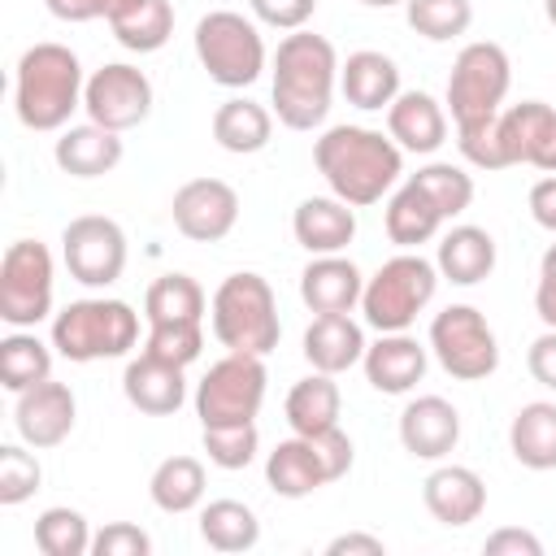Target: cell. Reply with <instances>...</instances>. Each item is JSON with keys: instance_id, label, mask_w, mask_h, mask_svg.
<instances>
[{"instance_id": "cell-28", "label": "cell", "mask_w": 556, "mask_h": 556, "mask_svg": "<svg viewBox=\"0 0 556 556\" xmlns=\"http://www.w3.org/2000/svg\"><path fill=\"white\" fill-rule=\"evenodd\" d=\"M339 408H343V395H339L334 374L313 369L308 378H300L287 391V426L295 434H326V430H334L339 426Z\"/></svg>"}, {"instance_id": "cell-43", "label": "cell", "mask_w": 556, "mask_h": 556, "mask_svg": "<svg viewBox=\"0 0 556 556\" xmlns=\"http://www.w3.org/2000/svg\"><path fill=\"white\" fill-rule=\"evenodd\" d=\"M456 148L473 169H508V156H504V143H500V113L456 126Z\"/></svg>"}, {"instance_id": "cell-3", "label": "cell", "mask_w": 556, "mask_h": 556, "mask_svg": "<svg viewBox=\"0 0 556 556\" xmlns=\"http://www.w3.org/2000/svg\"><path fill=\"white\" fill-rule=\"evenodd\" d=\"M83 65L65 43H30L13 70V109L26 130H65L70 113L83 109Z\"/></svg>"}, {"instance_id": "cell-29", "label": "cell", "mask_w": 556, "mask_h": 556, "mask_svg": "<svg viewBox=\"0 0 556 556\" xmlns=\"http://www.w3.org/2000/svg\"><path fill=\"white\" fill-rule=\"evenodd\" d=\"M274 135V113L248 96H235V100H222L217 113H213V139L217 148L235 152V156H252L269 143Z\"/></svg>"}, {"instance_id": "cell-8", "label": "cell", "mask_w": 556, "mask_h": 556, "mask_svg": "<svg viewBox=\"0 0 556 556\" xmlns=\"http://www.w3.org/2000/svg\"><path fill=\"white\" fill-rule=\"evenodd\" d=\"M508 83H513V65H508V52L500 43H491V39L465 43L452 61V74H447L452 122L465 126V122L495 117L504 96H508Z\"/></svg>"}, {"instance_id": "cell-50", "label": "cell", "mask_w": 556, "mask_h": 556, "mask_svg": "<svg viewBox=\"0 0 556 556\" xmlns=\"http://www.w3.org/2000/svg\"><path fill=\"white\" fill-rule=\"evenodd\" d=\"M526 365H530V378L547 391H556V330H543L530 352H526Z\"/></svg>"}, {"instance_id": "cell-47", "label": "cell", "mask_w": 556, "mask_h": 556, "mask_svg": "<svg viewBox=\"0 0 556 556\" xmlns=\"http://www.w3.org/2000/svg\"><path fill=\"white\" fill-rule=\"evenodd\" d=\"M48 4V13L56 17V22H96V17H117L130 0H43Z\"/></svg>"}, {"instance_id": "cell-31", "label": "cell", "mask_w": 556, "mask_h": 556, "mask_svg": "<svg viewBox=\"0 0 556 556\" xmlns=\"http://www.w3.org/2000/svg\"><path fill=\"white\" fill-rule=\"evenodd\" d=\"M508 447L526 469H556V404L534 400L521 404L513 426H508Z\"/></svg>"}, {"instance_id": "cell-40", "label": "cell", "mask_w": 556, "mask_h": 556, "mask_svg": "<svg viewBox=\"0 0 556 556\" xmlns=\"http://www.w3.org/2000/svg\"><path fill=\"white\" fill-rule=\"evenodd\" d=\"M413 182L439 204V213L452 222V217H460L469 204H473V178L460 169V165H452V161H430V165H421L417 174H413Z\"/></svg>"}, {"instance_id": "cell-30", "label": "cell", "mask_w": 556, "mask_h": 556, "mask_svg": "<svg viewBox=\"0 0 556 556\" xmlns=\"http://www.w3.org/2000/svg\"><path fill=\"white\" fill-rule=\"evenodd\" d=\"M447 217L439 213V204L408 178L391 200H387V239L391 243H400L404 252L408 248H421V243H430L434 235H439V226H443Z\"/></svg>"}, {"instance_id": "cell-48", "label": "cell", "mask_w": 556, "mask_h": 556, "mask_svg": "<svg viewBox=\"0 0 556 556\" xmlns=\"http://www.w3.org/2000/svg\"><path fill=\"white\" fill-rule=\"evenodd\" d=\"M482 552H486V556H543V543H539V534H530V530L504 526V530L486 534Z\"/></svg>"}, {"instance_id": "cell-14", "label": "cell", "mask_w": 556, "mask_h": 556, "mask_svg": "<svg viewBox=\"0 0 556 556\" xmlns=\"http://www.w3.org/2000/svg\"><path fill=\"white\" fill-rule=\"evenodd\" d=\"M169 217L191 243H217L239 222V191L222 178H191L174 191Z\"/></svg>"}, {"instance_id": "cell-2", "label": "cell", "mask_w": 556, "mask_h": 556, "mask_svg": "<svg viewBox=\"0 0 556 556\" xmlns=\"http://www.w3.org/2000/svg\"><path fill=\"white\" fill-rule=\"evenodd\" d=\"M339 83V52L326 35L291 30L274 52V113L287 130L326 122Z\"/></svg>"}, {"instance_id": "cell-41", "label": "cell", "mask_w": 556, "mask_h": 556, "mask_svg": "<svg viewBox=\"0 0 556 556\" xmlns=\"http://www.w3.org/2000/svg\"><path fill=\"white\" fill-rule=\"evenodd\" d=\"M200 443L217 469H248L256 460L261 434H256V421H235V426H204Z\"/></svg>"}, {"instance_id": "cell-5", "label": "cell", "mask_w": 556, "mask_h": 556, "mask_svg": "<svg viewBox=\"0 0 556 556\" xmlns=\"http://www.w3.org/2000/svg\"><path fill=\"white\" fill-rule=\"evenodd\" d=\"M139 343V313L126 300H74L52 317V348L74 361H113Z\"/></svg>"}, {"instance_id": "cell-10", "label": "cell", "mask_w": 556, "mask_h": 556, "mask_svg": "<svg viewBox=\"0 0 556 556\" xmlns=\"http://www.w3.org/2000/svg\"><path fill=\"white\" fill-rule=\"evenodd\" d=\"M430 352L456 382H482L500 369V343L473 304H447L430 321Z\"/></svg>"}, {"instance_id": "cell-1", "label": "cell", "mask_w": 556, "mask_h": 556, "mask_svg": "<svg viewBox=\"0 0 556 556\" xmlns=\"http://www.w3.org/2000/svg\"><path fill=\"white\" fill-rule=\"evenodd\" d=\"M313 161L330 195H339L352 208L378 204L404 174V148L391 135L369 130V126H348V122L330 126L313 143Z\"/></svg>"}, {"instance_id": "cell-24", "label": "cell", "mask_w": 556, "mask_h": 556, "mask_svg": "<svg viewBox=\"0 0 556 556\" xmlns=\"http://www.w3.org/2000/svg\"><path fill=\"white\" fill-rule=\"evenodd\" d=\"M265 482H269L274 495H282V500H304V495H313L317 486H326L330 473H326V460H321L317 443H313L308 434H291V439H282V443L265 456Z\"/></svg>"}, {"instance_id": "cell-13", "label": "cell", "mask_w": 556, "mask_h": 556, "mask_svg": "<svg viewBox=\"0 0 556 556\" xmlns=\"http://www.w3.org/2000/svg\"><path fill=\"white\" fill-rule=\"evenodd\" d=\"M83 109L87 122L104 126V130H135L148 113H152V83L143 70L126 65V61H109L87 78L83 91Z\"/></svg>"}, {"instance_id": "cell-53", "label": "cell", "mask_w": 556, "mask_h": 556, "mask_svg": "<svg viewBox=\"0 0 556 556\" xmlns=\"http://www.w3.org/2000/svg\"><path fill=\"white\" fill-rule=\"evenodd\" d=\"M530 165L543 169V174H556V113H552V122H547V130H543V139H539Z\"/></svg>"}, {"instance_id": "cell-7", "label": "cell", "mask_w": 556, "mask_h": 556, "mask_svg": "<svg viewBox=\"0 0 556 556\" xmlns=\"http://www.w3.org/2000/svg\"><path fill=\"white\" fill-rule=\"evenodd\" d=\"M195 56L204 65V74L217 87H252L265 70V39L256 30V22H248L235 9H213L195 22Z\"/></svg>"}, {"instance_id": "cell-52", "label": "cell", "mask_w": 556, "mask_h": 556, "mask_svg": "<svg viewBox=\"0 0 556 556\" xmlns=\"http://www.w3.org/2000/svg\"><path fill=\"white\" fill-rule=\"evenodd\" d=\"M382 552H387V543L378 534H361V530L326 543V556H382Z\"/></svg>"}, {"instance_id": "cell-46", "label": "cell", "mask_w": 556, "mask_h": 556, "mask_svg": "<svg viewBox=\"0 0 556 556\" xmlns=\"http://www.w3.org/2000/svg\"><path fill=\"white\" fill-rule=\"evenodd\" d=\"M248 9L274 30H304V22L317 13V0H248Z\"/></svg>"}, {"instance_id": "cell-37", "label": "cell", "mask_w": 556, "mask_h": 556, "mask_svg": "<svg viewBox=\"0 0 556 556\" xmlns=\"http://www.w3.org/2000/svg\"><path fill=\"white\" fill-rule=\"evenodd\" d=\"M552 113L556 109L543 104V100H521V104L500 109V143H504L508 165H530V156H534V148H539Z\"/></svg>"}, {"instance_id": "cell-44", "label": "cell", "mask_w": 556, "mask_h": 556, "mask_svg": "<svg viewBox=\"0 0 556 556\" xmlns=\"http://www.w3.org/2000/svg\"><path fill=\"white\" fill-rule=\"evenodd\" d=\"M204 348V321H174V326H148V339H143V352L161 356V361H174V365H191Z\"/></svg>"}, {"instance_id": "cell-20", "label": "cell", "mask_w": 556, "mask_h": 556, "mask_svg": "<svg viewBox=\"0 0 556 556\" xmlns=\"http://www.w3.org/2000/svg\"><path fill=\"white\" fill-rule=\"evenodd\" d=\"M387 135L417 156H430L447 143V113L430 91H400L387 104Z\"/></svg>"}, {"instance_id": "cell-34", "label": "cell", "mask_w": 556, "mask_h": 556, "mask_svg": "<svg viewBox=\"0 0 556 556\" xmlns=\"http://www.w3.org/2000/svg\"><path fill=\"white\" fill-rule=\"evenodd\" d=\"M204 287L191 274H161L143 295L148 326H174V321H204Z\"/></svg>"}, {"instance_id": "cell-6", "label": "cell", "mask_w": 556, "mask_h": 556, "mask_svg": "<svg viewBox=\"0 0 556 556\" xmlns=\"http://www.w3.org/2000/svg\"><path fill=\"white\" fill-rule=\"evenodd\" d=\"M434 291H439V265L426 261L421 252H400V256L382 261L374 269V278H365L361 313L378 334L408 330L417 321V313L434 300Z\"/></svg>"}, {"instance_id": "cell-35", "label": "cell", "mask_w": 556, "mask_h": 556, "mask_svg": "<svg viewBox=\"0 0 556 556\" xmlns=\"http://www.w3.org/2000/svg\"><path fill=\"white\" fill-rule=\"evenodd\" d=\"M200 539L213 552H252L261 543V521L239 500H213L200 508Z\"/></svg>"}, {"instance_id": "cell-32", "label": "cell", "mask_w": 556, "mask_h": 556, "mask_svg": "<svg viewBox=\"0 0 556 556\" xmlns=\"http://www.w3.org/2000/svg\"><path fill=\"white\" fill-rule=\"evenodd\" d=\"M148 495H152V504H156L161 513H169V517L200 508V500H204V465H200L195 456H165V460L152 469Z\"/></svg>"}, {"instance_id": "cell-4", "label": "cell", "mask_w": 556, "mask_h": 556, "mask_svg": "<svg viewBox=\"0 0 556 556\" xmlns=\"http://www.w3.org/2000/svg\"><path fill=\"white\" fill-rule=\"evenodd\" d=\"M208 317H213V339L226 352L269 356L278 348V334H282L278 300H274V287L252 269L222 278V287L213 291Z\"/></svg>"}, {"instance_id": "cell-16", "label": "cell", "mask_w": 556, "mask_h": 556, "mask_svg": "<svg viewBox=\"0 0 556 556\" xmlns=\"http://www.w3.org/2000/svg\"><path fill=\"white\" fill-rule=\"evenodd\" d=\"M400 443L417 460H443L460 443V413L443 395H417L400 413Z\"/></svg>"}, {"instance_id": "cell-19", "label": "cell", "mask_w": 556, "mask_h": 556, "mask_svg": "<svg viewBox=\"0 0 556 556\" xmlns=\"http://www.w3.org/2000/svg\"><path fill=\"white\" fill-rule=\"evenodd\" d=\"M122 391H126L130 408H139L148 417H169L187 400V378H182V365L139 352L122 374Z\"/></svg>"}, {"instance_id": "cell-15", "label": "cell", "mask_w": 556, "mask_h": 556, "mask_svg": "<svg viewBox=\"0 0 556 556\" xmlns=\"http://www.w3.org/2000/svg\"><path fill=\"white\" fill-rule=\"evenodd\" d=\"M74 417H78L74 391L65 382H52V378L26 387L17 395V404H13V426H17L22 443L35 447V452L65 443L70 430H74Z\"/></svg>"}, {"instance_id": "cell-12", "label": "cell", "mask_w": 556, "mask_h": 556, "mask_svg": "<svg viewBox=\"0 0 556 556\" xmlns=\"http://www.w3.org/2000/svg\"><path fill=\"white\" fill-rule=\"evenodd\" d=\"M61 256L74 282L113 287L126 269V230L113 217L83 213L61 230Z\"/></svg>"}, {"instance_id": "cell-36", "label": "cell", "mask_w": 556, "mask_h": 556, "mask_svg": "<svg viewBox=\"0 0 556 556\" xmlns=\"http://www.w3.org/2000/svg\"><path fill=\"white\" fill-rule=\"evenodd\" d=\"M43 378H52V348L30 330L4 334L0 339V382H4V391L22 395L26 387H35Z\"/></svg>"}, {"instance_id": "cell-55", "label": "cell", "mask_w": 556, "mask_h": 556, "mask_svg": "<svg viewBox=\"0 0 556 556\" xmlns=\"http://www.w3.org/2000/svg\"><path fill=\"white\" fill-rule=\"evenodd\" d=\"M547 22L556 26V0H547Z\"/></svg>"}, {"instance_id": "cell-51", "label": "cell", "mask_w": 556, "mask_h": 556, "mask_svg": "<svg viewBox=\"0 0 556 556\" xmlns=\"http://www.w3.org/2000/svg\"><path fill=\"white\" fill-rule=\"evenodd\" d=\"M530 217H534L543 230L556 235V174H547V178H539V182L530 187Z\"/></svg>"}, {"instance_id": "cell-17", "label": "cell", "mask_w": 556, "mask_h": 556, "mask_svg": "<svg viewBox=\"0 0 556 556\" xmlns=\"http://www.w3.org/2000/svg\"><path fill=\"white\" fill-rule=\"evenodd\" d=\"M291 235L308 256H330L356 239V213L339 195H308L291 213Z\"/></svg>"}, {"instance_id": "cell-18", "label": "cell", "mask_w": 556, "mask_h": 556, "mask_svg": "<svg viewBox=\"0 0 556 556\" xmlns=\"http://www.w3.org/2000/svg\"><path fill=\"white\" fill-rule=\"evenodd\" d=\"M365 365V382L382 395H404L426 378V348L408 334V330H391L378 343L365 348L361 356Z\"/></svg>"}, {"instance_id": "cell-11", "label": "cell", "mask_w": 556, "mask_h": 556, "mask_svg": "<svg viewBox=\"0 0 556 556\" xmlns=\"http://www.w3.org/2000/svg\"><path fill=\"white\" fill-rule=\"evenodd\" d=\"M52 313V252L39 239H17L0 261V321L30 330Z\"/></svg>"}, {"instance_id": "cell-39", "label": "cell", "mask_w": 556, "mask_h": 556, "mask_svg": "<svg viewBox=\"0 0 556 556\" xmlns=\"http://www.w3.org/2000/svg\"><path fill=\"white\" fill-rule=\"evenodd\" d=\"M404 17H408V26L421 39L447 43V39H456V35L469 30L473 4L469 0H404Z\"/></svg>"}, {"instance_id": "cell-54", "label": "cell", "mask_w": 556, "mask_h": 556, "mask_svg": "<svg viewBox=\"0 0 556 556\" xmlns=\"http://www.w3.org/2000/svg\"><path fill=\"white\" fill-rule=\"evenodd\" d=\"M361 4H369V9H391V4H404V0H361Z\"/></svg>"}, {"instance_id": "cell-42", "label": "cell", "mask_w": 556, "mask_h": 556, "mask_svg": "<svg viewBox=\"0 0 556 556\" xmlns=\"http://www.w3.org/2000/svg\"><path fill=\"white\" fill-rule=\"evenodd\" d=\"M39 482H43L39 460H35L26 447L4 443V447H0V504H4V508L26 504V500L39 491Z\"/></svg>"}, {"instance_id": "cell-21", "label": "cell", "mask_w": 556, "mask_h": 556, "mask_svg": "<svg viewBox=\"0 0 556 556\" xmlns=\"http://www.w3.org/2000/svg\"><path fill=\"white\" fill-rule=\"evenodd\" d=\"M421 500H426V508H430L434 521H443V526H469L486 508V482L469 465H439L421 482Z\"/></svg>"}, {"instance_id": "cell-22", "label": "cell", "mask_w": 556, "mask_h": 556, "mask_svg": "<svg viewBox=\"0 0 556 556\" xmlns=\"http://www.w3.org/2000/svg\"><path fill=\"white\" fill-rule=\"evenodd\" d=\"M361 291H365L361 269L339 252L313 256L300 274V300L313 313H352L361 304Z\"/></svg>"}, {"instance_id": "cell-23", "label": "cell", "mask_w": 556, "mask_h": 556, "mask_svg": "<svg viewBox=\"0 0 556 556\" xmlns=\"http://www.w3.org/2000/svg\"><path fill=\"white\" fill-rule=\"evenodd\" d=\"M365 330L352 313H317L304 330V361L321 374H343L365 356Z\"/></svg>"}, {"instance_id": "cell-38", "label": "cell", "mask_w": 556, "mask_h": 556, "mask_svg": "<svg viewBox=\"0 0 556 556\" xmlns=\"http://www.w3.org/2000/svg\"><path fill=\"white\" fill-rule=\"evenodd\" d=\"M91 539L96 534H91V526H87V517L78 508L56 504V508H43L35 517V547L43 556H87Z\"/></svg>"}, {"instance_id": "cell-9", "label": "cell", "mask_w": 556, "mask_h": 556, "mask_svg": "<svg viewBox=\"0 0 556 556\" xmlns=\"http://www.w3.org/2000/svg\"><path fill=\"white\" fill-rule=\"evenodd\" d=\"M265 356L248 352H226L217 365L195 387V417L200 426H235V421H256L265 404Z\"/></svg>"}, {"instance_id": "cell-25", "label": "cell", "mask_w": 556, "mask_h": 556, "mask_svg": "<svg viewBox=\"0 0 556 556\" xmlns=\"http://www.w3.org/2000/svg\"><path fill=\"white\" fill-rule=\"evenodd\" d=\"M52 156H56L61 174H70V178H100V174H113L122 165V135L104 130L96 122L65 126Z\"/></svg>"}, {"instance_id": "cell-49", "label": "cell", "mask_w": 556, "mask_h": 556, "mask_svg": "<svg viewBox=\"0 0 556 556\" xmlns=\"http://www.w3.org/2000/svg\"><path fill=\"white\" fill-rule=\"evenodd\" d=\"M534 313L547 330H556V243L539 261V287H534Z\"/></svg>"}, {"instance_id": "cell-26", "label": "cell", "mask_w": 556, "mask_h": 556, "mask_svg": "<svg viewBox=\"0 0 556 556\" xmlns=\"http://www.w3.org/2000/svg\"><path fill=\"white\" fill-rule=\"evenodd\" d=\"M339 91L348 96V104L378 113L400 96V65L387 52L361 48L339 65Z\"/></svg>"}, {"instance_id": "cell-45", "label": "cell", "mask_w": 556, "mask_h": 556, "mask_svg": "<svg viewBox=\"0 0 556 556\" xmlns=\"http://www.w3.org/2000/svg\"><path fill=\"white\" fill-rule=\"evenodd\" d=\"M91 552L96 556H152V539L130 521H109L104 530H96Z\"/></svg>"}, {"instance_id": "cell-27", "label": "cell", "mask_w": 556, "mask_h": 556, "mask_svg": "<svg viewBox=\"0 0 556 556\" xmlns=\"http://www.w3.org/2000/svg\"><path fill=\"white\" fill-rule=\"evenodd\" d=\"M434 265H439V278H447L456 287H478L495 269V239L482 226H452L439 239Z\"/></svg>"}, {"instance_id": "cell-33", "label": "cell", "mask_w": 556, "mask_h": 556, "mask_svg": "<svg viewBox=\"0 0 556 556\" xmlns=\"http://www.w3.org/2000/svg\"><path fill=\"white\" fill-rule=\"evenodd\" d=\"M113 39L130 52H156L174 35V4L169 0H130L117 17H109Z\"/></svg>"}]
</instances>
